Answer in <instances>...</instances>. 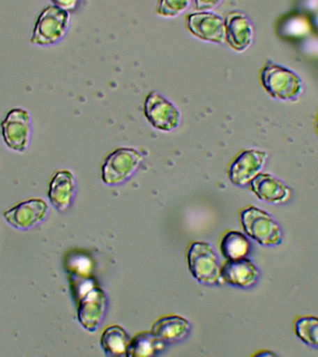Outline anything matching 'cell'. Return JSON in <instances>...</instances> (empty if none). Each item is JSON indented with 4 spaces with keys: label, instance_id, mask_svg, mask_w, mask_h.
<instances>
[{
    "label": "cell",
    "instance_id": "1",
    "mask_svg": "<svg viewBox=\"0 0 318 357\" xmlns=\"http://www.w3.org/2000/svg\"><path fill=\"white\" fill-rule=\"evenodd\" d=\"M243 230L248 237L264 247H275L282 243L280 225L268 212L248 206L240 214Z\"/></svg>",
    "mask_w": 318,
    "mask_h": 357
},
{
    "label": "cell",
    "instance_id": "2",
    "mask_svg": "<svg viewBox=\"0 0 318 357\" xmlns=\"http://www.w3.org/2000/svg\"><path fill=\"white\" fill-rule=\"evenodd\" d=\"M262 85L270 96L281 100H296L303 93V82L292 70L278 64H265L261 71Z\"/></svg>",
    "mask_w": 318,
    "mask_h": 357
},
{
    "label": "cell",
    "instance_id": "3",
    "mask_svg": "<svg viewBox=\"0 0 318 357\" xmlns=\"http://www.w3.org/2000/svg\"><path fill=\"white\" fill-rule=\"evenodd\" d=\"M70 26L68 11L50 5L39 14L33 30L31 43L36 46L47 47L58 43L66 35Z\"/></svg>",
    "mask_w": 318,
    "mask_h": 357
},
{
    "label": "cell",
    "instance_id": "4",
    "mask_svg": "<svg viewBox=\"0 0 318 357\" xmlns=\"http://www.w3.org/2000/svg\"><path fill=\"white\" fill-rule=\"evenodd\" d=\"M144 155L132 147H121L114 150L103 161L102 180L106 185L116 186L126 183L132 177Z\"/></svg>",
    "mask_w": 318,
    "mask_h": 357
},
{
    "label": "cell",
    "instance_id": "5",
    "mask_svg": "<svg viewBox=\"0 0 318 357\" xmlns=\"http://www.w3.org/2000/svg\"><path fill=\"white\" fill-rule=\"evenodd\" d=\"M144 114L148 123L162 132H172L181 123V114L177 106L156 91L145 97Z\"/></svg>",
    "mask_w": 318,
    "mask_h": 357
},
{
    "label": "cell",
    "instance_id": "6",
    "mask_svg": "<svg viewBox=\"0 0 318 357\" xmlns=\"http://www.w3.org/2000/svg\"><path fill=\"white\" fill-rule=\"evenodd\" d=\"M187 261L190 272L199 283H220L222 278L219 261L211 244L202 241L192 243L187 253Z\"/></svg>",
    "mask_w": 318,
    "mask_h": 357
},
{
    "label": "cell",
    "instance_id": "7",
    "mask_svg": "<svg viewBox=\"0 0 318 357\" xmlns=\"http://www.w3.org/2000/svg\"><path fill=\"white\" fill-rule=\"evenodd\" d=\"M32 119L29 112L22 108L11 109L1 122L3 141L11 151L24 153L29 145Z\"/></svg>",
    "mask_w": 318,
    "mask_h": 357
},
{
    "label": "cell",
    "instance_id": "8",
    "mask_svg": "<svg viewBox=\"0 0 318 357\" xmlns=\"http://www.w3.org/2000/svg\"><path fill=\"white\" fill-rule=\"evenodd\" d=\"M186 27L195 38L217 45L225 44V18L213 11H198L186 17Z\"/></svg>",
    "mask_w": 318,
    "mask_h": 357
},
{
    "label": "cell",
    "instance_id": "9",
    "mask_svg": "<svg viewBox=\"0 0 318 357\" xmlns=\"http://www.w3.org/2000/svg\"><path fill=\"white\" fill-rule=\"evenodd\" d=\"M267 158L268 153L264 150L253 148L243 151L229 167V180L234 185L247 186L264 169Z\"/></svg>",
    "mask_w": 318,
    "mask_h": 357
},
{
    "label": "cell",
    "instance_id": "10",
    "mask_svg": "<svg viewBox=\"0 0 318 357\" xmlns=\"http://www.w3.org/2000/svg\"><path fill=\"white\" fill-rule=\"evenodd\" d=\"M50 206L40 198H33L18 204L4 213L6 222L18 230H29L40 225L49 215Z\"/></svg>",
    "mask_w": 318,
    "mask_h": 357
},
{
    "label": "cell",
    "instance_id": "11",
    "mask_svg": "<svg viewBox=\"0 0 318 357\" xmlns=\"http://www.w3.org/2000/svg\"><path fill=\"white\" fill-rule=\"evenodd\" d=\"M107 298L99 287H91L83 292L78 303V321L86 331H96L105 317Z\"/></svg>",
    "mask_w": 318,
    "mask_h": 357
},
{
    "label": "cell",
    "instance_id": "12",
    "mask_svg": "<svg viewBox=\"0 0 318 357\" xmlns=\"http://www.w3.org/2000/svg\"><path fill=\"white\" fill-rule=\"evenodd\" d=\"M225 22V43L239 53L250 49L254 39V30L248 17L241 11H230L226 14Z\"/></svg>",
    "mask_w": 318,
    "mask_h": 357
},
{
    "label": "cell",
    "instance_id": "13",
    "mask_svg": "<svg viewBox=\"0 0 318 357\" xmlns=\"http://www.w3.org/2000/svg\"><path fill=\"white\" fill-rule=\"evenodd\" d=\"M220 278L231 286L248 289L252 287L258 280L259 270L247 257L226 259L220 267Z\"/></svg>",
    "mask_w": 318,
    "mask_h": 357
},
{
    "label": "cell",
    "instance_id": "14",
    "mask_svg": "<svg viewBox=\"0 0 318 357\" xmlns=\"http://www.w3.org/2000/svg\"><path fill=\"white\" fill-rule=\"evenodd\" d=\"M77 194V180L69 169H61L53 175L49 185V199L59 211H66Z\"/></svg>",
    "mask_w": 318,
    "mask_h": 357
},
{
    "label": "cell",
    "instance_id": "15",
    "mask_svg": "<svg viewBox=\"0 0 318 357\" xmlns=\"http://www.w3.org/2000/svg\"><path fill=\"white\" fill-rule=\"evenodd\" d=\"M250 188L259 200L272 205L286 203L292 194L283 181L269 173H259L251 181Z\"/></svg>",
    "mask_w": 318,
    "mask_h": 357
},
{
    "label": "cell",
    "instance_id": "16",
    "mask_svg": "<svg viewBox=\"0 0 318 357\" xmlns=\"http://www.w3.org/2000/svg\"><path fill=\"white\" fill-rule=\"evenodd\" d=\"M190 331V323L180 315H167L156 320L152 326V333L164 343L183 340Z\"/></svg>",
    "mask_w": 318,
    "mask_h": 357
},
{
    "label": "cell",
    "instance_id": "17",
    "mask_svg": "<svg viewBox=\"0 0 318 357\" xmlns=\"http://www.w3.org/2000/svg\"><path fill=\"white\" fill-rule=\"evenodd\" d=\"M130 336L120 326H108L100 337V346L106 354L112 356H123L127 354Z\"/></svg>",
    "mask_w": 318,
    "mask_h": 357
},
{
    "label": "cell",
    "instance_id": "18",
    "mask_svg": "<svg viewBox=\"0 0 318 357\" xmlns=\"http://www.w3.org/2000/svg\"><path fill=\"white\" fill-rule=\"evenodd\" d=\"M165 345L166 343L158 340L152 332H139L130 340L126 356H153L159 351H163Z\"/></svg>",
    "mask_w": 318,
    "mask_h": 357
},
{
    "label": "cell",
    "instance_id": "19",
    "mask_svg": "<svg viewBox=\"0 0 318 357\" xmlns=\"http://www.w3.org/2000/svg\"><path fill=\"white\" fill-rule=\"evenodd\" d=\"M220 250L226 259L245 258L250 251V242L241 231H226L220 240Z\"/></svg>",
    "mask_w": 318,
    "mask_h": 357
},
{
    "label": "cell",
    "instance_id": "20",
    "mask_svg": "<svg viewBox=\"0 0 318 357\" xmlns=\"http://www.w3.org/2000/svg\"><path fill=\"white\" fill-rule=\"evenodd\" d=\"M296 336L310 347L318 349V317L315 315H300L293 323Z\"/></svg>",
    "mask_w": 318,
    "mask_h": 357
},
{
    "label": "cell",
    "instance_id": "21",
    "mask_svg": "<svg viewBox=\"0 0 318 357\" xmlns=\"http://www.w3.org/2000/svg\"><path fill=\"white\" fill-rule=\"evenodd\" d=\"M192 0H159L156 14L163 18H177L186 13Z\"/></svg>",
    "mask_w": 318,
    "mask_h": 357
},
{
    "label": "cell",
    "instance_id": "22",
    "mask_svg": "<svg viewBox=\"0 0 318 357\" xmlns=\"http://www.w3.org/2000/svg\"><path fill=\"white\" fill-rule=\"evenodd\" d=\"M198 11H212L222 4V0H194Z\"/></svg>",
    "mask_w": 318,
    "mask_h": 357
},
{
    "label": "cell",
    "instance_id": "23",
    "mask_svg": "<svg viewBox=\"0 0 318 357\" xmlns=\"http://www.w3.org/2000/svg\"><path fill=\"white\" fill-rule=\"evenodd\" d=\"M52 5L57 6L63 10L68 11H75L80 5V0H52Z\"/></svg>",
    "mask_w": 318,
    "mask_h": 357
},
{
    "label": "cell",
    "instance_id": "24",
    "mask_svg": "<svg viewBox=\"0 0 318 357\" xmlns=\"http://www.w3.org/2000/svg\"><path fill=\"white\" fill-rule=\"evenodd\" d=\"M257 356H275V353H272V351L264 350V351H259L255 354Z\"/></svg>",
    "mask_w": 318,
    "mask_h": 357
},
{
    "label": "cell",
    "instance_id": "25",
    "mask_svg": "<svg viewBox=\"0 0 318 357\" xmlns=\"http://www.w3.org/2000/svg\"><path fill=\"white\" fill-rule=\"evenodd\" d=\"M317 130H318V123H317Z\"/></svg>",
    "mask_w": 318,
    "mask_h": 357
}]
</instances>
